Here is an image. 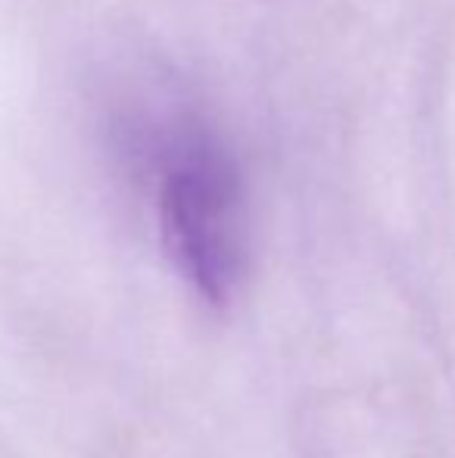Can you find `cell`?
Wrapping results in <instances>:
<instances>
[{
  "label": "cell",
  "instance_id": "1",
  "mask_svg": "<svg viewBox=\"0 0 455 458\" xmlns=\"http://www.w3.org/2000/svg\"><path fill=\"white\" fill-rule=\"evenodd\" d=\"M159 222L178 272L203 300L225 302L247 266V199L231 153L197 122L165 144Z\"/></svg>",
  "mask_w": 455,
  "mask_h": 458
}]
</instances>
